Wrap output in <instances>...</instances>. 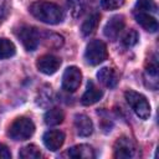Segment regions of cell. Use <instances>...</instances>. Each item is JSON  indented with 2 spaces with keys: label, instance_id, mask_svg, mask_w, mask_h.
Segmentation results:
<instances>
[{
  "label": "cell",
  "instance_id": "obj_1",
  "mask_svg": "<svg viewBox=\"0 0 159 159\" xmlns=\"http://www.w3.org/2000/svg\"><path fill=\"white\" fill-rule=\"evenodd\" d=\"M30 12L34 17L48 25H57L62 22L65 17L62 9L57 4L43 0L35 1L34 4H31Z\"/></svg>",
  "mask_w": 159,
  "mask_h": 159
},
{
  "label": "cell",
  "instance_id": "obj_2",
  "mask_svg": "<svg viewBox=\"0 0 159 159\" xmlns=\"http://www.w3.org/2000/svg\"><path fill=\"white\" fill-rule=\"evenodd\" d=\"M35 132V124L31 119L21 117L12 122L9 128V135L14 140H26L32 137Z\"/></svg>",
  "mask_w": 159,
  "mask_h": 159
},
{
  "label": "cell",
  "instance_id": "obj_3",
  "mask_svg": "<svg viewBox=\"0 0 159 159\" xmlns=\"http://www.w3.org/2000/svg\"><path fill=\"white\" fill-rule=\"evenodd\" d=\"M125 99L128 102V104L132 107V109L134 111V113L142 118V119H147L150 116V104L148 102V99L142 94L138 93L135 91H127L124 93Z\"/></svg>",
  "mask_w": 159,
  "mask_h": 159
},
{
  "label": "cell",
  "instance_id": "obj_4",
  "mask_svg": "<svg viewBox=\"0 0 159 159\" xmlns=\"http://www.w3.org/2000/svg\"><path fill=\"white\" fill-rule=\"evenodd\" d=\"M108 53H107V47L104 45L103 41L101 40H92L84 51V60L87 63L96 66L102 63L106 58H107Z\"/></svg>",
  "mask_w": 159,
  "mask_h": 159
},
{
  "label": "cell",
  "instance_id": "obj_5",
  "mask_svg": "<svg viewBox=\"0 0 159 159\" xmlns=\"http://www.w3.org/2000/svg\"><path fill=\"white\" fill-rule=\"evenodd\" d=\"M16 35L27 51H34L40 42L39 32L36 31V29L30 26H21L20 29H17Z\"/></svg>",
  "mask_w": 159,
  "mask_h": 159
},
{
  "label": "cell",
  "instance_id": "obj_6",
  "mask_svg": "<svg viewBox=\"0 0 159 159\" xmlns=\"http://www.w3.org/2000/svg\"><path fill=\"white\" fill-rule=\"evenodd\" d=\"M82 81V72L76 66H70L65 70L62 76V88L67 92H75Z\"/></svg>",
  "mask_w": 159,
  "mask_h": 159
},
{
  "label": "cell",
  "instance_id": "obj_7",
  "mask_svg": "<svg viewBox=\"0 0 159 159\" xmlns=\"http://www.w3.org/2000/svg\"><path fill=\"white\" fill-rule=\"evenodd\" d=\"M135 155V145L134 143L127 138V137H120L117 139V142L114 143V157L116 158H133Z\"/></svg>",
  "mask_w": 159,
  "mask_h": 159
},
{
  "label": "cell",
  "instance_id": "obj_8",
  "mask_svg": "<svg viewBox=\"0 0 159 159\" xmlns=\"http://www.w3.org/2000/svg\"><path fill=\"white\" fill-rule=\"evenodd\" d=\"M61 65V60L53 55H43L39 57L36 62V67L40 72L45 75H53Z\"/></svg>",
  "mask_w": 159,
  "mask_h": 159
},
{
  "label": "cell",
  "instance_id": "obj_9",
  "mask_svg": "<svg viewBox=\"0 0 159 159\" xmlns=\"http://www.w3.org/2000/svg\"><path fill=\"white\" fill-rule=\"evenodd\" d=\"M42 140H43L45 147L48 150L56 152L62 147V144L65 142V134H63V132H61L58 129H51L43 134Z\"/></svg>",
  "mask_w": 159,
  "mask_h": 159
},
{
  "label": "cell",
  "instance_id": "obj_10",
  "mask_svg": "<svg viewBox=\"0 0 159 159\" xmlns=\"http://www.w3.org/2000/svg\"><path fill=\"white\" fill-rule=\"evenodd\" d=\"M124 27V17L122 15L112 16L103 29V34L109 40H116Z\"/></svg>",
  "mask_w": 159,
  "mask_h": 159
},
{
  "label": "cell",
  "instance_id": "obj_11",
  "mask_svg": "<svg viewBox=\"0 0 159 159\" xmlns=\"http://www.w3.org/2000/svg\"><path fill=\"white\" fill-rule=\"evenodd\" d=\"M103 96V92L102 89H99L93 81H88L87 82V88L81 98V102L82 104L84 106H91V104H94L96 102H98Z\"/></svg>",
  "mask_w": 159,
  "mask_h": 159
},
{
  "label": "cell",
  "instance_id": "obj_12",
  "mask_svg": "<svg viewBox=\"0 0 159 159\" xmlns=\"http://www.w3.org/2000/svg\"><path fill=\"white\" fill-rule=\"evenodd\" d=\"M75 128L78 135L88 137L93 132V123L92 120L84 114H76L75 116Z\"/></svg>",
  "mask_w": 159,
  "mask_h": 159
},
{
  "label": "cell",
  "instance_id": "obj_13",
  "mask_svg": "<svg viewBox=\"0 0 159 159\" xmlns=\"http://www.w3.org/2000/svg\"><path fill=\"white\" fill-rule=\"evenodd\" d=\"M67 154L71 158L75 159H93L96 157V153L91 145L87 144H78L68 149Z\"/></svg>",
  "mask_w": 159,
  "mask_h": 159
},
{
  "label": "cell",
  "instance_id": "obj_14",
  "mask_svg": "<svg viewBox=\"0 0 159 159\" xmlns=\"http://www.w3.org/2000/svg\"><path fill=\"white\" fill-rule=\"evenodd\" d=\"M134 16H135L137 22L144 30H147L149 32H155L158 30V21L153 15H150L148 12H134Z\"/></svg>",
  "mask_w": 159,
  "mask_h": 159
},
{
  "label": "cell",
  "instance_id": "obj_15",
  "mask_svg": "<svg viewBox=\"0 0 159 159\" xmlns=\"http://www.w3.org/2000/svg\"><path fill=\"white\" fill-rule=\"evenodd\" d=\"M97 78L106 86V87H109V88H113L117 86L118 83V76L117 73L109 68V67H103L101 68L98 72H97Z\"/></svg>",
  "mask_w": 159,
  "mask_h": 159
},
{
  "label": "cell",
  "instance_id": "obj_16",
  "mask_svg": "<svg viewBox=\"0 0 159 159\" xmlns=\"http://www.w3.org/2000/svg\"><path fill=\"white\" fill-rule=\"evenodd\" d=\"M99 19H101L99 14L94 12L89 17H87V20H84V22L82 24V27H81V31H82L83 36H89L96 31V29L99 24Z\"/></svg>",
  "mask_w": 159,
  "mask_h": 159
},
{
  "label": "cell",
  "instance_id": "obj_17",
  "mask_svg": "<svg viewBox=\"0 0 159 159\" xmlns=\"http://www.w3.org/2000/svg\"><path fill=\"white\" fill-rule=\"evenodd\" d=\"M63 118H65V114H63V112L60 108H51V109H48L45 113V117H43L45 123L47 125H57V124L62 123Z\"/></svg>",
  "mask_w": 159,
  "mask_h": 159
},
{
  "label": "cell",
  "instance_id": "obj_18",
  "mask_svg": "<svg viewBox=\"0 0 159 159\" xmlns=\"http://www.w3.org/2000/svg\"><path fill=\"white\" fill-rule=\"evenodd\" d=\"M15 45L7 39H0V60L10 58L15 55Z\"/></svg>",
  "mask_w": 159,
  "mask_h": 159
},
{
  "label": "cell",
  "instance_id": "obj_19",
  "mask_svg": "<svg viewBox=\"0 0 159 159\" xmlns=\"http://www.w3.org/2000/svg\"><path fill=\"white\" fill-rule=\"evenodd\" d=\"M66 9L73 17H78L82 15L84 10V1L83 0H65Z\"/></svg>",
  "mask_w": 159,
  "mask_h": 159
},
{
  "label": "cell",
  "instance_id": "obj_20",
  "mask_svg": "<svg viewBox=\"0 0 159 159\" xmlns=\"http://www.w3.org/2000/svg\"><path fill=\"white\" fill-rule=\"evenodd\" d=\"M19 157L21 159H39L41 157V152L35 144H29L20 150Z\"/></svg>",
  "mask_w": 159,
  "mask_h": 159
},
{
  "label": "cell",
  "instance_id": "obj_21",
  "mask_svg": "<svg viewBox=\"0 0 159 159\" xmlns=\"http://www.w3.org/2000/svg\"><path fill=\"white\" fill-rule=\"evenodd\" d=\"M157 5L154 0H138L134 7V12H155Z\"/></svg>",
  "mask_w": 159,
  "mask_h": 159
},
{
  "label": "cell",
  "instance_id": "obj_22",
  "mask_svg": "<svg viewBox=\"0 0 159 159\" xmlns=\"http://www.w3.org/2000/svg\"><path fill=\"white\" fill-rule=\"evenodd\" d=\"M138 40H139L138 32H137L135 30H129V31L123 36L122 42H123V45H124L125 47H132V46H134V45L138 42Z\"/></svg>",
  "mask_w": 159,
  "mask_h": 159
},
{
  "label": "cell",
  "instance_id": "obj_23",
  "mask_svg": "<svg viewBox=\"0 0 159 159\" xmlns=\"http://www.w3.org/2000/svg\"><path fill=\"white\" fill-rule=\"evenodd\" d=\"M125 0H101L102 7L106 10H116L124 4Z\"/></svg>",
  "mask_w": 159,
  "mask_h": 159
},
{
  "label": "cell",
  "instance_id": "obj_24",
  "mask_svg": "<svg viewBox=\"0 0 159 159\" xmlns=\"http://www.w3.org/2000/svg\"><path fill=\"white\" fill-rule=\"evenodd\" d=\"M10 158H11V153L9 148L5 144L0 143V159H10Z\"/></svg>",
  "mask_w": 159,
  "mask_h": 159
},
{
  "label": "cell",
  "instance_id": "obj_25",
  "mask_svg": "<svg viewBox=\"0 0 159 159\" xmlns=\"http://www.w3.org/2000/svg\"><path fill=\"white\" fill-rule=\"evenodd\" d=\"M5 15H6V11H5L2 7H0V22L2 21V19L5 17Z\"/></svg>",
  "mask_w": 159,
  "mask_h": 159
}]
</instances>
